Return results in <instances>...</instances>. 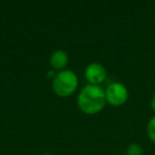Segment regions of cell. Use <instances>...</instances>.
Returning <instances> with one entry per match:
<instances>
[{"instance_id":"1","label":"cell","mask_w":155,"mask_h":155,"mask_svg":"<svg viewBox=\"0 0 155 155\" xmlns=\"http://www.w3.org/2000/svg\"><path fill=\"white\" fill-rule=\"evenodd\" d=\"M106 103L105 91L99 85H86L78 97V104L86 114H97Z\"/></svg>"},{"instance_id":"2","label":"cell","mask_w":155,"mask_h":155,"mask_svg":"<svg viewBox=\"0 0 155 155\" xmlns=\"http://www.w3.org/2000/svg\"><path fill=\"white\" fill-rule=\"evenodd\" d=\"M78 77L71 70H62L54 75L52 88L54 93L61 97L72 95L78 87Z\"/></svg>"},{"instance_id":"3","label":"cell","mask_w":155,"mask_h":155,"mask_svg":"<svg viewBox=\"0 0 155 155\" xmlns=\"http://www.w3.org/2000/svg\"><path fill=\"white\" fill-rule=\"evenodd\" d=\"M106 102L114 106H120L127 102L129 98V91L127 87L119 82L110 83L105 91Z\"/></svg>"},{"instance_id":"4","label":"cell","mask_w":155,"mask_h":155,"mask_svg":"<svg viewBox=\"0 0 155 155\" xmlns=\"http://www.w3.org/2000/svg\"><path fill=\"white\" fill-rule=\"evenodd\" d=\"M85 77L93 85L101 84L106 78V70L103 65L99 63H91L85 68Z\"/></svg>"},{"instance_id":"5","label":"cell","mask_w":155,"mask_h":155,"mask_svg":"<svg viewBox=\"0 0 155 155\" xmlns=\"http://www.w3.org/2000/svg\"><path fill=\"white\" fill-rule=\"evenodd\" d=\"M50 64L54 69H64L68 64V54L65 50L58 49L53 51V53L50 56Z\"/></svg>"},{"instance_id":"6","label":"cell","mask_w":155,"mask_h":155,"mask_svg":"<svg viewBox=\"0 0 155 155\" xmlns=\"http://www.w3.org/2000/svg\"><path fill=\"white\" fill-rule=\"evenodd\" d=\"M143 149L137 142H132L127 149V155H142Z\"/></svg>"},{"instance_id":"7","label":"cell","mask_w":155,"mask_h":155,"mask_svg":"<svg viewBox=\"0 0 155 155\" xmlns=\"http://www.w3.org/2000/svg\"><path fill=\"white\" fill-rule=\"evenodd\" d=\"M147 134L152 142L155 143V116L149 120L148 125H147Z\"/></svg>"},{"instance_id":"8","label":"cell","mask_w":155,"mask_h":155,"mask_svg":"<svg viewBox=\"0 0 155 155\" xmlns=\"http://www.w3.org/2000/svg\"><path fill=\"white\" fill-rule=\"evenodd\" d=\"M151 108H152V110L155 113V93H154V95H153L152 99H151Z\"/></svg>"},{"instance_id":"9","label":"cell","mask_w":155,"mask_h":155,"mask_svg":"<svg viewBox=\"0 0 155 155\" xmlns=\"http://www.w3.org/2000/svg\"><path fill=\"white\" fill-rule=\"evenodd\" d=\"M45 155H50V154H45Z\"/></svg>"}]
</instances>
